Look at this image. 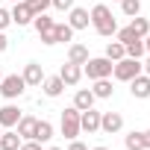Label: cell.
<instances>
[{
	"label": "cell",
	"mask_w": 150,
	"mask_h": 150,
	"mask_svg": "<svg viewBox=\"0 0 150 150\" xmlns=\"http://www.w3.org/2000/svg\"><path fill=\"white\" fill-rule=\"evenodd\" d=\"M88 15H91V24H94V30H97L100 35H106V38H109V35H115V33H118V24H115V18H112L109 6L97 3Z\"/></svg>",
	"instance_id": "obj_1"
},
{
	"label": "cell",
	"mask_w": 150,
	"mask_h": 150,
	"mask_svg": "<svg viewBox=\"0 0 150 150\" xmlns=\"http://www.w3.org/2000/svg\"><path fill=\"white\" fill-rule=\"evenodd\" d=\"M112 74H115V80H121V83H129L132 77H138V74H141V59L124 56V59H118V62H115Z\"/></svg>",
	"instance_id": "obj_2"
},
{
	"label": "cell",
	"mask_w": 150,
	"mask_h": 150,
	"mask_svg": "<svg viewBox=\"0 0 150 150\" xmlns=\"http://www.w3.org/2000/svg\"><path fill=\"white\" fill-rule=\"evenodd\" d=\"M24 88H27V83H24V77H18V74H9V77L0 80V94H3L6 100L21 97V94H24Z\"/></svg>",
	"instance_id": "obj_3"
},
{
	"label": "cell",
	"mask_w": 150,
	"mask_h": 150,
	"mask_svg": "<svg viewBox=\"0 0 150 150\" xmlns=\"http://www.w3.org/2000/svg\"><path fill=\"white\" fill-rule=\"evenodd\" d=\"M83 129H80V109L77 106H71L62 112V135L65 138H77Z\"/></svg>",
	"instance_id": "obj_4"
},
{
	"label": "cell",
	"mask_w": 150,
	"mask_h": 150,
	"mask_svg": "<svg viewBox=\"0 0 150 150\" xmlns=\"http://www.w3.org/2000/svg\"><path fill=\"white\" fill-rule=\"evenodd\" d=\"M86 74H88V80H103V77H109L112 74V59H106V56H100V59H88L86 65Z\"/></svg>",
	"instance_id": "obj_5"
},
{
	"label": "cell",
	"mask_w": 150,
	"mask_h": 150,
	"mask_svg": "<svg viewBox=\"0 0 150 150\" xmlns=\"http://www.w3.org/2000/svg\"><path fill=\"white\" fill-rule=\"evenodd\" d=\"M59 77H62V83H65V86H77V83L83 80V65L65 62V65H62V71H59Z\"/></svg>",
	"instance_id": "obj_6"
},
{
	"label": "cell",
	"mask_w": 150,
	"mask_h": 150,
	"mask_svg": "<svg viewBox=\"0 0 150 150\" xmlns=\"http://www.w3.org/2000/svg\"><path fill=\"white\" fill-rule=\"evenodd\" d=\"M129 91H132V97H138V100L150 97V77H147V74L132 77V80H129Z\"/></svg>",
	"instance_id": "obj_7"
},
{
	"label": "cell",
	"mask_w": 150,
	"mask_h": 150,
	"mask_svg": "<svg viewBox=\"0 0 150 150\" xmlns=\"http://www.w3.org/2000/svg\"><path fill=\"white\" fill-rule=\"evenodd\" d=\"M80 129H86L88 135L100 129V112H94V106L86 109V112H80Z\"/></svg>",
	"instance_id": "obj_8"
},
{
	"label": "cell",
	"mask_w": 150,
	"mask_h": 150,
	"mask_svg": "<svg viewBox=\"0 0 150 150\" xmlns=\"http://www.w3.org/2000/svg\"><path fill=\"white\" fill-rule=\"evenodd\" d=\"M24 83L27 86H41L44 83V68L38 65V62H30V65H24Z\"/></svg>",
	"instance_id": "obj_9"
},
{
	"label": "cell",
	"mask_w": 150,
	"mask_h": 150,
	"mask_svg": "<svg viewBox=\"0 0 150 150\" xmlns=\"http://www.w3.org/2000/svg\"><path fill=\"white\" fill-rule=\"evenodd\" d=\"M9 15H12V24H18V27H27V24H33V18H35L33 9L24 3V0H21V3H15V9H12Z\"/></svg>",
	"instance_id": "obj_10"
},
{
	"label": "cell",
	"mask_w": 150,
	"mask_h": 150,
	"mask_svg": "<svg viewBox=\"0 0 150 150\" xmlns=\"http://www.w3.org/2000/svg\"><path fill=\"white\" fill-rule=\"evenodd\" d=\"M121 127H124V118H121L118 112H100V129H103V132L112 135V132H118Z\"/></svg>",
	"instance_id": "obj_11"
},
{
	"label": "cell",
	"mask_w": 150,
	"mask_h": 150,
	"mask_svg": "<svg viewBox=\"0 0 150 150\" xmlns=\"http://www.w3.org/2000/svg\"><path fill=\"white\" fill-rule=\"evenodd\" d=\"M18 121H21V109L18 106H3L0 109V127L3 129H12Z\"/></svg>",
	"instance_id": "obj_12"
},
{
	"label": "cell",
	"mask_w": 150,
	"mask_h": 150,
	"mask_svg": "<svg viewBox=\"0 0 150 150\" xmlns=\"http://www.w3.org/2000/svg\"><path fill=\"white\" fill-rule=\"evenodd\" d=\"M35 124H38V118H33V115H21V121L15 124V129H18L21 138H33V135H35Z\"/></svg>",
	"instance_id": "obj_13"
},
{
	"label": "cell",
	"mask_w": 150,
	"mask_h": 150,
	"mask_svg": "<svg viewBox=\"0 0 150 150\" xmlns=\"http://www.w3.org/2000/svg\"><path fill=\"white\" fill-rule=\"evenodd\" d=\"M68 24H71V30H86V27L91 24V15H88L86 9H71Z\"/></svg>",
	"instance_id": "obj_14"
},
{
	"label": "cell",
	"mask_w": 150,
	"mask_h": 150,
	"mask_svg": "<svg viewBox=\"0 0 150 150\" xmlns=\"http://www.w3.org/2000/svg\"><path fill=\"white\" fill-rule=\"evenodd\" d=\"M94 100H97V97L91 94V88H80L77 94H74V106H77L80 112H86V109H91V106H94Z\"/></svg>",
	"instance_id": "obj_15"
},
{
	"label": "cell",
	"mask_w": 150,
	"mask_h": 150,
	"mask_svg": "<svg viewBox=\"0 0 150 150\" xmlns=\"http://www.w3.org/2000/svg\"><path fill=\"white\" fill-rule=\"evenodd\" d=\"M68 62L86 65V62H88V47H86V44H71V47H68Z\"/></svg>",
	"instance_id": "obj_16"
},
{
	"label": "cell",
	"mask_w": 150,
	"mask_h": 150,
	"mask_svg": "<svg viewBox=\"0 0 150 150\" xmlns=\"http://www.w3.org/2000/svg\"><path fill=\"white\" fill-rule=\"evenodd\" d=\"M18 147H21V135H18V129L0 132V150H18Z\"/></svg>",
	"instance_id": "obj_17"
},
{
	"label": "cell",
	"mask_w": 150,
	"mask_h": 150,
	"mask_svg": "<svg viewBox=\"0 0 150 150\" xmlns=\"http://www.w3.org/2000/svg\"><path fill=\"white\" fill-rule=\"evenodd\" d=\"M112 83H109V77H103V80H94V88H91V94L94 97H100V100H106V97H112Z\"/></svg>",
	"instance_id": "obj_18"
},
{
	"label": "cell",
	"mask_w": 150,
	"mask_h": 150,
	"mask_svg": "<svg viewBox=\"0 0 150 150\" xmlns=\"http://www.w3.org/2000/svg\"><path fill=\"white\" fill-rule=\"evenodd\" d=\"M33 138H35L38 144L50 141V138H53V124H50V121H38V124H35V135H33Z\"/></svg>",
	"instance_id": "obj_19"
},
{
	"label": "cell",
	"mask_w": 150,
	"mask_h": 150,
	"mask_svg": "<svg viewBox=\"0 0 150 150\" xmlns=\"http://www.w3.org/2000/svg\"><path fill=\"white\" fill-rule=\"evenodd\" d=\"M53 38H56V44H65V41H71V38H74V30H71V24H53Z\"/></svg>",
	"instance_id": "obj_20"
},
{
	"label": "cell",
	"mask_w": 150,
	"mask_h": 150,
	"mask_svg": "<svg viewBox=\"0 0 150 150\" xmlns=\"http://www.w3.org/2000/svg\"><path fill=\"white\" fill-rule=\"evenodd\" d=\"M62 91H65L62 77H50V80H44V94H47V97H59Z\"/></svg>",
	"instance_id": "obj_21"
},
{
	"label": "cell",
	"mask_w": 150,
	"mask_h": 150,
	"mask_svg": "<svg viewBox=\"0 0 150 150\" xmlns=\"http://www.w3.org/2000/svg\"><path fill=\"white\" fill-rule=\"evenodd\" d=\"M124 50H127V56H132V59H141V56L147 53V50H144V38H132V41H127Z\"/></svg>",
	"instance_id": "obj_22"
},
{
	"label": "cell",
	"mask_w": 150,
	"mask_h": 150,
	"mask_svg": "<svg viewBox=\"0 0 150 150\" xmlns=\"http://www.w3.org/2000/svg\"><path fill=\"white\" fill-rule=\"evenodd\" d=\"M124 56H127V50H124L121 41H109V44H106V59L118 62V59H124Z\"/></svg>",
	"instance_id": "obj_23"
},
{
	"label": "cell",
	"mask_w": 150,
	"mask_h": 150,
	"mask_svg": "<svg viewBox=\"0 0 150 150\" xmlns=\"http://www.w3.org/2000/svg\"><path fill=\"white\" fill-rule=\"evenodd\" d=\"M121 9H124L127 18H135L141 12V0H121Z\"/></svg>",
	"instance_id": "obj_24"
},
{
	"label": "cell",
	"mask_w": 150,
	"mask_h": 150,
	"mask_svg": "<svg viewBox=\"0 0 150 150\" xmlns=\"http://www.w3.org/2000/svg\"><path fill=\"white\" fill-rule=\"evenodd\" d=\"M33 24H35V30H38V33H47V30H53V24H56V21H53V18H47V15L41 12V15H35V18H33Z\"/></svg>",
	"instance_id": "obj_25"
},
{
	"label": "cell",
	"mask_w": 150,
	"mask_h": 150,
	"mask_svg": "<svg viewBox=\"0 0 150 150\" xmlns=\"http://www.w3.org/2000/svg\"><path fill=\"white\" fill-rule=\"evenodd\" d=\"M129 27H132V33H135V35H141V38L150 33V24H147V18H138V15L132 18V24H129Z\"/></svg>",
	"instance_id": "obj_26"
},
{
	"label": "cell",
	"mask_w": 150,
	"mask_h": 150,
	"mask_svg": "<svg viewBox=\"0 0 150 150\" xmlns=\"http://www.w3.org/2000/svg\"><path fill=\"white\" fill-rule=\"evenodd\" d=\"M124 144H127V150H144V138H141V132H129Z\"/></svg>",
	"instance_id": "obj_27"
},
{
	"label": "cell",
	"mask_w": 150,
	"mask_h": 150,
	"mask_svg": "<svg viewBox=\"0 0 150 150\" xmlns=\"http://www.w3.org/2000/svg\"><path fill=\"white\" fill-rule=\"evenodd\" d=\"M24 3L33 9V15H41V12L50 9V0H24Z\"/></svg>",
	"instance_id": "obj_28"
},
{
	"label": "cell",
	"mask_w": 150,
	"mask_h": 150,
	"mask_svg": "<svg viewBox=\"0 0 150 150\" xmlns=\"http://www.w3.org/2000/svg\"><path fill=\"white\" fill-rule=\"evenodd\" d=\"M18 150H41V144L35 141V138H27V141H21V147Z\"/></svg>",
	"instance_id": "obj_29"
},
{
	"label": "cell",
	"mask_w": 150,
	"mask_h": 150,
	"mask_svg": "<svg viewBox=\"0 0 150 150\" xmlns=\"http://www.w3.org/2000/svg\"><path fill=\"white\" fill-rule=\"evenodd\" d=\"M50 6H56V9H74V0H50Z\"/></svg>",
	"instance_id": "obj_30"
},
{
	"label": "cell",
	"mask_w": 150,
	"mask_h": 150,
	"mask_svg": "<svg viewBox=\"0 0 150 150\" xmlns=\"http://www.w3.org/2000/svg\"><path fill=\"white\" fill-rule=\"evenodd\" d=\"M9 24H12V15H9L6 9H0V33H3V30H6Z\"/></svg>",
	"instance_id": "obj_31"
},
{
	"label": "cell",
	"mask_w": 150,
	"mask_h": 150,
	"mask_svg": "<svg viewBox=\"0 0 150 150\" xmlns=\"http://www.w3.org/2000/svg\"><path fill=\"white\" fill-rule=\"evenodd\" d=\"M41 35V41L44 44H56V38H53V30H47V33H38Z\"/></svg>",
	"instance_id": "obj_32"
},
{
	"label": "cell",
	"mask_w": 150,
	"mask_h": 150,
	"mask_svg": "<svg viewBox=\"0 0 150 150\" xmlns=\"http://www.w3.org/2000/svg\"><path fill=\"white\" fill-rule=\"evenodd\" d=\"M68 150H88L83 141H77V138H71V144H68Z\"/></svg>",
	"instance_id": "obj_33"
},
{
	"label": "cell",
	"mask_w": 150,
	"mask_h": 150,
	"mask_svg": "<svg viewBox=\"0 0 150 150\" xmlns=\"http://www.w3.org/2000/svg\"><path fill=\"white\" fill-rule=\"evenodd\" d=\"M141 138H144V150H150V129H144V132H141Z\"/></svg>",
	"instance_id": "obj_34"
},
{
	"label": "cell",
	"mask_w": 150,
	"mask_h": 150,
	"mask_svg": "<svg viewBox=\"0 0 150 150\" xmlns=\"http://www.w3.org/2000/svg\"><path fill=\"white\" fill-rule=\"evenodd\" d=\"M6 47H9V41H6V35H3V33H0V53H3Z\"/></svg>",
	"instance_id": "obj_35"
},
{
	"label": "cell",
	"mask_w": 150,
	"mask_h": 150,
	"mask_svg": "<svg viewBox=\"0 0 150 150\" xmlns=\"http://www.w3.org/2000/svg\"><path fill=\"white\" fill-rule=\"evenodd\" d=\"M141 74H147V77H150V56H147V62L141 65Z\"/></svg>",
	"instance_id": "obj_36"
},
{
	"label": "cell",
	"mask_w": 150,
	"mask_h": 150,
	"mask_svg": "<svg viewBox=\"0 0 150 150\" xmlns=\"http://www.w3.org/2000/svg\"><path fill=\"white\" fill-rule=\"evenodd\" d=\"M144 50L150 53V35H144Z\"/></svg>",
	"instance_id": "obj_37"
},
{
	"label": "cell",
	"mask_w": 150,
	"mask_h": 150,
	"mask_svg": "<svg viewBox=\"0 0 150 150\" xmlns=\"http://www.w3.org/2000/svg\"><path fill=\"white\" fill-rule=\"evenodd\" d=\"M94 150H109V147H94Z\"/></svg>",
	"instance_id": "obj_38"
},
{
	"label": "cell",
	"mask_w": 150,
	"mask_h": 150,
	"mask_svg": "<svg viewBox=\"0 0 150 150\" xmlns=\"http://www.w3.org/2000/svg\"><path fill=\"white\" fill-rule=\"evenodd\" d=\"M47 150H62V147H47Z\"/></svg>",
	"instance_id": "obj_39"
},
{
	"label": "cell",
	"mask_w": 150,
	"mask_h": 150,
	"mask_svg": "<svg viewBox=\"0 0 150 150\" xmlns=\"http://www.w3.org/2000/svg\"><path fill=\"white\" fill-rule=\"evenodd\" d=\"M12 3H21V0H12Z\"/></svg>",
	"instance_id": "obj_40"
},
{
	"label": "cell",
	"mask_w": 150,
	"mask_h": 150,
	"mask_svg": "<svg viewBox=\"0 0 150 150\" xmlns=\"http://www.w3.org/2000/svg\"><path fill=\"white\" fill-rule=\"evenodd\" d=\"M0 80H3V74H0Z\"/></svg>",
	"instance_id": "obj_41"
},
{
	"label": "cell",
	"mask_w": 150,
	"mask_h": 150,
	"mask_svg": "<svg viewBox=\"0 0 150 150\" xmlns=\"http://www.w3.org/2000/svg\"><path fill=\"white\" fill-rule=\"evenodd\" d=\"M0 132H3V127H0Z\"/></svg>",
	"instance_id": "obj_42"
},
{
	"label": "cell",
	"mask_w": 150,
	"mask_h": 150,
	"mask_svg": "<svg viewBox=\"0 0 150 150\" xmlns=\"http://www.w3.org/2000/svg\"><path fill=\"white\" fill-rule=\"evenodd\" d=\"M118 3H121V0H118Z\"/></svg>",
	"instance_id": "obj_43"
}]
</instances>
